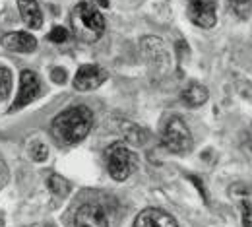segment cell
<instances>
[{"label":"cell","mask_w":252,"mask_h":227,"mask_svg":"<svg viewBox=\"0 0 252 227\" xmlns=\"http://www.w3.org/2000/svg\"><path fill=\"white\" fill-rule=\"evenodd\" d=\"M94 129V113L86 105H74L57 115L51 123L53 136L68 146L82 142Z\"/></svg>","instance_id":"1"},{"label":"cell","mask_w":252,"mask_h":227,"mask_svg":"<svg viewBox=\"0 0 252 227\" xmlns=\"http://www.w3.org/2000/svg\"><path fill=\"white\" fill-rule=\"evenodd\" d=\"M70 28H72V33L80 41H84V43H95L105 33L107 24H105L103 14L95 8V4L80 2L72 10V14H70Z\"/></svg>","instance_id":"2"},{"label":"cell","mask_w":252,"mask_h":227,"mask_svg":"<svg viewBox=\"0 0 252 227\" xmlns=\"http://www.w3.org/2000/svg\"><path fill=\"white\" fill-rule=\"evenodd\" d=\"M105 163L115 181H126L138 169V156L125 142H115L105 150Z\"/></svg>","instance_id":"3"},{"label":"cell","mask_w":252,"mask_h":227,"mask_svg":"<svg viewBox=\"0 0 252 227\" xmlns=\"http://www.w3.org/2000/svg\"><path fill=\"white\" fill-rule=\"evenodd\" d=\"M161 144L167 152L171 154H187L192 150V144H194V138L190 134L187 123L173 115L167 119L165 127H163V132H161Z\"/></svg>","instance_id":"4"},{"label":"cell","mask_w":252,"mask_h":227,"mask_svg":"<svg viewBox=\"0 0 252 227\" xmlns=\"http://www.w3.org/2000/svg\"><path fill=\"white\" fill-rule=\"evenodd\" d=\"M111 216L103 204L86 202L78 208L74 216V227H109Z\"/></svg>","instance_id":"5"},{"label":"cell","mask_w":252,"mask_h":227,"mask_svg":"<svg viewBox=\"0 0 252 227\" xmlns=\"http://www.w3.org/2000/svg\"><path fill=\"white\" fill-rule=\"evenodd\" d=\"M187 14L194 26L210 30L218 24V0H189Z\"/></svg>","instance_id":"6"},{"label":"cell","mask_w":252,"mask_h":227,"mask_svg":"<svg viewBox=\"0 0 252 227\" xmlns=\"http://www.w3.org/2000/svg\"><path fill=\"white\" fill-rule=\"evenodd\" d=\"M107 78H109V72L99 65H84L78 68L74 76V88L78 92H92V90H97L101 84H105Z\"/></svg>","instance_id":"7"},{"label":"cell","mask_w":252,"mask_h":227,"mask_svg":"<svg viewBox=\"0 0 252 227\" xmlns=\"http://www.w3.org/2000/svg\"><path fill=\"white\" fill-rule=\"evenodd\" d=\"M39 94H41V80H39V76L35 72H32V70H24L22 76H20V94H18L16 101L12 103L10 111H18V109L30 105L33 99L39 97Z\"/></svg>","instance_id":"8"},{"label":"cell","mask_w":252,"mask_h":227,"mask_svg":"<svg viewBox=\"0 0 252 227\" xmlns=\"http://www.w3.org/2000/svg\"><path fill=\"white\" fill-rule=\"evenodd\" d=\"M132 227H179L177 220L165 212V210H159V208H146L142 210L136 220H134V226Z\"/></svg>","instance_id":"9"},{"label":"cell","mask_w":252,"mask_h":227,"mask_svg":"<svg viewBox=\"0 0 252 227\" xmlns=\"http://www.w3.org/2000/svg\"><path fill=\"white\" fill-rule=\"evenodd\" d=\"M231 198H235L241 218H243V227H252V189L247 187L245 183H237L229 189Z\"/></svg>","instance_id":"10"},{"label":"cell","mask_w":252,"mask_h":227,"mask_svg":"<svg viewBox=\"0 0 252 227\" xmlns=\"http://www.w3.org/2000/svg\"><path fill=\"white\" fill-rule=\"evenodd\" d=\"M2 45L16 53H33L37 49V39L30 32H12L2 37Z\"/></svg>","instance_id":"11"},{"label":"cell","mask_w":252,"mask_h":227,"mask_svg":"<svg viewBox=\"0 0 252 227\" xmlns=\"http://www.w3.org/2000/svg\"><path fill=\"white\" fill-rule=\"evenodd\" d=\"M18 8H20L22 20L30 30H39L43 26V12L37 0H18Z\"/></svg>","instance_id":"12"},{"label":"cell","mask_w":252,"mask_h":227,"mask_svg":"<svg viewBox=\"0 0 252 227\" xmlns=\"http://www.w3.org/2000/svg\"><path fill=\"white\" fill-rule=\"evenodd\" d=\"M208 90L202 86V84H196V82H190L189 86L181 92V101H183V105H187V107H200V105H204L206 101H208Z\"/></svg>","instance_id":"13"},{"label":"cell","mask_w":252,"mask_h":227,"mask_svg":"<svg viewBox=\"0 0 252 227\" xmlns=\"http://www.w3.org/2000/svg\"><path fill=\"white\" fill-rule=\"evenodd\" d=\"M231 12L239 18V20H249L252 12V2L251 0H227Z\"/></svg>","instance_id":"14"},{"label":"cell","mask_w":252,"mask_h":227,"mask_svg":"<svg viewBox=\"0 0 252 227\" xmlns=\"http://www.w3.org/2000/svg\"><path fill=\"white\" fill-rule=\"evenodd\" d=\"M47 187L51 189V193H55L57 196H66L70 193V183L61 175H51L47 179Z\"/></svg>","instance_id":"15"},{"label":"cell","mask_w":252,"mask_h":227,"mask_svg":"<svg viewBox=\"0 0 252 227\" xmlns=\"http://www.w3.org/2000/svg\"><path fill=\"white\" fill-rule=\"evenodd\" d=\"M12 92V72L6 66H0V101L6 99Z\"/></svg>","instance_id":"16"},{"label":"cell","mask_w":252,"mask_h":227,"mask_svg":"<svg viewBox=\"0 0 252 227\" xmlns=\"http://www.w3.org/2000/svg\"><path fill=\"white\" fill-rule=\"evenodd\" d=\"M32 158H33V162H37V163L47 162V158H49V150H47V146L41 144V142H35V144L32 146Z\"/></svg>","instance_id":"17"},{"label":"cell","mask_w":252,"mask_h":227,"mask_svg":"<svg viewBox=\"0 0 252 227\" xmlns=\"http://www.w3.org/2000/svg\"><path fill=\"white\" fill-rule=\"evenodd\" d=\"M68 30L66 28H63V26H55L53 30H51V33H49V39L53 41V43H66L68 41Z\"/></svg>","instance_id":"18"},{"label":"cell","mask_w":252,"mask_h":227,"mask_svg":"<svg viewBox=\"0 0 252 227\" xmlns=\"http://www.w3.org/2000/svg\"><path fill=\"white\" fill-rule=\"evenodd\" d=\"M51 78H53V82H57V84H64V80H66V70H63V68H53Z\"/></svg>","instance_id":"19"},{"label":"cell","mask_w":252,"mask_h":227,"mask_svg":"<svg viewBox=\"0 0 252 227\" xmlns=\"http://www.w3.org/2000/svg\"><path fill=\"white\" fill-rule=\"evenodd\" d=\"M189 179L192 181V183H194V185H196V187H198V191H200L202 198H204V200H208V196H206V189H204V183H200L196 175H189Z\"/></svg>","instance_id":"20"},{"label":"cell","mask_w":252,"mask_h":227,"mask_svg":"<svg viewBox=\"0 0 252 227\" xmlns=\"http://www.w3.org/2000/svg\"><path fill=\"white\" fill-rule=\"evenodd\" d=\"M247 144H249V148L252 150V123L249 125V132H247Z\"/></svg>","instance_id":"21"},{"label":"cell","mask_w":252,"mask_h":227,"mask_svg":"<svg viewBox=\"0 0 252 227\" xmlns=\"http://www.w3.org/2000/svg\"><path fill=\"white\" fill-rule=\"evenodd\" d=\"M95 6H101V8H109L111 6V2L109 0H94Z\"/></svg>","instance_id":"22"}]
</instances>
